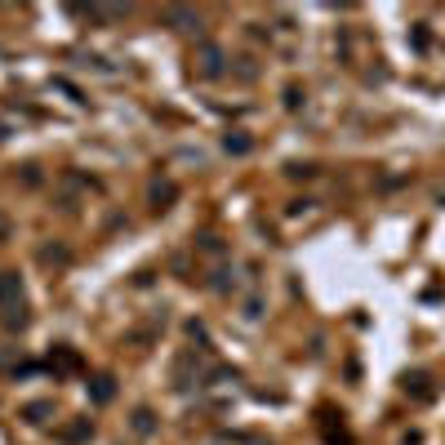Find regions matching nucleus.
I'll return each instance as SVG.
<instances>
[{"label": "nucleus", "mask_w": 445, "mask_h": 445, "mask_svg": "<svg viewBox=\"0 0 445 445\" xmlns=\"http://www.w3.org/2000/svg\"><path fill=\"white\" fill-rule=\"evenodd\" d=\"M0 307H23V281L13 272H0Z\"/></svg>", "instance_id": "nucleus-1"}, {"label": "nucleus", "mask_w": 445, "mask_h": 445, "mask_svg": "<svg viewBox=\"0 0 445 445\" xmlns=\"http://www.w3.org/2000/svg\"><path fill=\"white\" fill-rule=\"evenodd\" d=\"M165 18H170L178 31H196V27H201V18H196L192 9H165Z\"/></svg>", "instance_id": "nucleus-3"}, {"label": "nucleus", "mask_w": 445, "mask_h": 445, "mask_svg": "<svg viewBox=\"0 0 445 445\" xmlns=\"http://www.w3.org/2000/svg\"><path fill=\"white\" fill-rule=\"evenodd\" d=\"M152 201H156V205H160V201H174V187H170V183H156V187H152Z\"/></svg>", "instance_id": "nucleus-7"}, {"label": "nucleus", "mask_w": 445, "mask_h": 445, "mask_svg": "<svg viewBox=\"0 0 445 445\" xmlns=\"http://www.w3.org/2000/svg\"><path fill=\"white\" fill-rule=\"evenodd\" d=\"M201 72L205 76H223V49L219 45H201Z\"/></svg>", "instance_id": "nucleus-2"}, {"label": "nucleus", "mask_w": 445, "mask_h": 445, "mask_svg": "<svg viewBox=\"0 0 445 445\" xmlns=\"http://www.w3.org/2000/svg\"><path fill=\"white\" fill-rule=\"evenodd\" d=\"M303 103V89H285V107H299Z\"/></svg>", "instance_id": "nucleus-10"}, {"label": "nucleus", "mask_w": 445, "mask_h": 445, "mask_svg": "<svg viewBox=\"0 0 445 445\" xmlns=\"http://www.w3.org/2000/svg\"><path fill=\"white\" fill-rule=\"evenodd\" d=\"M134 432L138 436H152V410H138V414H134Z\"/></svg>", "instance_id": "nucleus-5"}, {"label": "nucleus", "mask_w": 445, "mask_h": 445, "mask_svg": "<svg viewBox=\"0 0 445 445\" xmlns=\"http://www.w3.org/2000/svg\"><path fill=\"white\" fill-rule=\"evenodd\" d=\"M49 410H54V405H45V401H40V405H27V419H31V423H40Z\"/></svg>", "instance_id": "nucleus-8"}, {"label": "nucleus", "mask_w": 445, "mask_h": 445, "mask_svg": "<svg viewBox=\"0 0 445 445\" xmlns=\"http://www.w3.org/2000/svg\"><path fill=\"white\" fill-rule=\"evenodd\" d=\"M223 147H227V152H236V156H245V152H250V138H245V134H227Z\"/></svg>", "instance_id": "nucleus-4"}, {"label": "nucleus", "mask_w": 445, "mask_h": 445, "mask_svg": "<svg viewBox=\"0 0 445 445\" xmlns=\"http://www.w3.org/2000/svg\"><path fill=\"white\" fill-rule=\"evenodd\" d=\"M94 401H111V378H94Z\"/></svg>", "instance_id": "nucleus-6"}, {"label": "nucleus", "mask_w": 445, "mask_h": 445, "mask_svg": "<svg viewBox=\"0 0 445 445\" xmlns=\"http://www.w3.org/2000/svg\"><path fill=\"white\" fill-rule=\"evenodd\" d=\"M40 258H45V263H67V250H45Z\"/></svg>", "instance_id": "nucleus-9"}]
</instances>
